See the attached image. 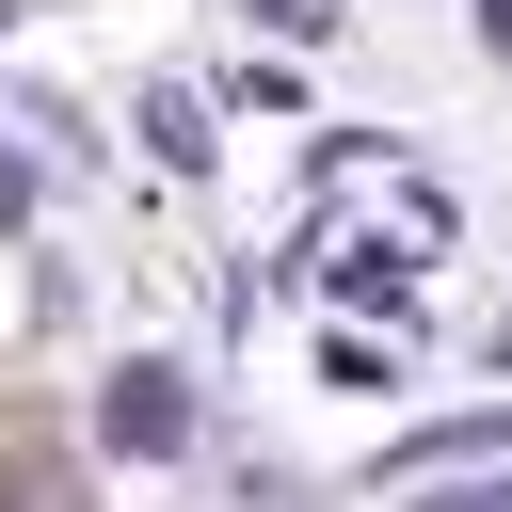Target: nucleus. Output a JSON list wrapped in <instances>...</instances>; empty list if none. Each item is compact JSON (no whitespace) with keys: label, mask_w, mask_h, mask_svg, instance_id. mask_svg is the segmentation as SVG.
<instances>
[{"label":"nucleus","mask_w":512,"mask_h":512,"mask_svg":"<svg viewBox=\"0 0 512 512\" xmlns=\"http://www.w3.org/2000/svg\"><path fill=\"white\" fill-rule=\"evenodd\" d=\"M16 208H32V160H16V144H0V224H16Z\"/></svg>","instance_id":"nucleus-2"},{"label":"nucleus","mask_w":512,"mask_h":512,"mask_svg":"<svg viewBox=\"0 0 512 512\" xmlns=\"http://www.w3.org/2000/svg\"><path fill=\"white\" fill-rule=\"evenodd\" d=\"M96 432H112V448H144V464H160V448H176V432H192V384H176V368H112V400H96Z\"/></svg>","instance_id":"nucleus-1"},{"label":"nucleus","mask_w":512,"mask_h":512,"mask_svg":"<svg viewBox=\"0 0 512 512\" xmlns=\"http://www.w3.org/2000/svg\"><path fill=\"white\" fill-rule=\"evenodd\" d=\"M256 16H272V32H320V0H256Z\"/></svg>","instance_id":"nucleus-3"}]
</instances>
